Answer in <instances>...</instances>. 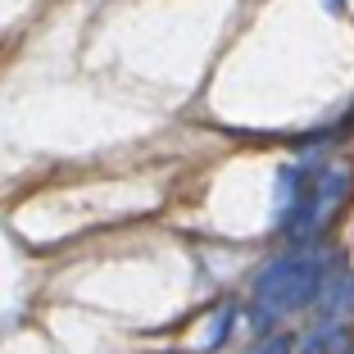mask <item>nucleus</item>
<instances>
[{
    "mask_svg": "<svg viewBox=\"0 0 354 354\" xmlns=\"http://www.w3.org/2000/svg\"><path fill=\"white\" fill-rule=\"evenodd\" d=\"M345 354H354V336H350V345H345Z\"/></svg>",
    "mask_w": 354,
    "mask_h": 354,
    "instance_id": "obj_5",
    "label": "nucleus"
},
{
    "mask_svg": "<svg viewBox=\"0 0 354 354\" xmlns=\"http://www.w3.org/2000/svg\"><path fill=\"white\" fill-rule=\"evenodd\" d=\"M259 354H291V341H286V336H272V341L263 345Z\"/></svg>",
    "mask_w": 354,
    "mask_h": 354,
    "instance_id": "obj_4",
    "label": "nucleus"
},
{
    "mask_svg": "<svg viewBox=\"0 0 354 354\" xmlns=\"http://www.w3.org/2000/svg\"><path fill=\"white\" fill-rule=\"evenodd\" d=\"M354 173L345 164H286L277 173V232L291 241H313L345 209Z\"/></svg>",
    "mask_w": 354,
    "mask_h": 354,
    "instance_id": "obj_1",
    "label": "nucleus"
},
{
    "mask_svg": "<svg viewBox=\"0 0 354 354\" xmlns=\"http://www.w3.org/2000/svg\"><path fill=\"white\" fill-rule=\"evenodd\" d=\"M300 354H332V327H318V332H309V341H304Z\"/></svg>",
    "mask_w": 354,
    "mask_h": 354,
    "instance_id": "obj_3",
    "label": "nucleus"
},
{
    "mask_svg": "<svg viewBox=\"0 0 354 354\" xmlns=\"http://www.w3.org/2000/svg\"><path fill=\"white\" fill-rule=\"evenodd\" d=\"M323 291H327V254L291 250L254 277V313H259V323H272V318L309 309Z\"/></svg>",
    "mask_w": 354,
    "mask_h": 354,
    "instance_id": "obj_2",
    "label": "nucleus"
}]
</instances>
